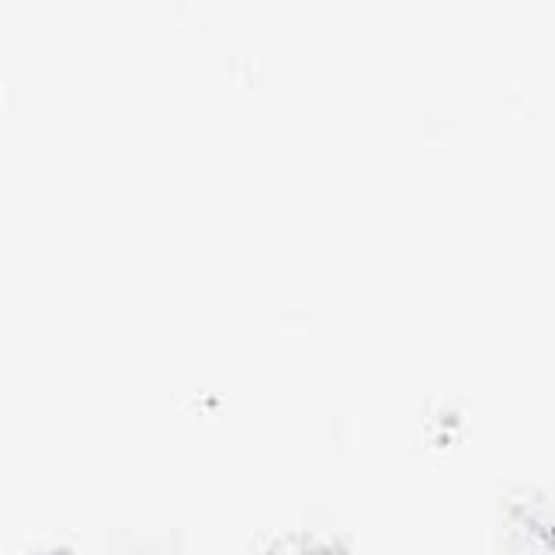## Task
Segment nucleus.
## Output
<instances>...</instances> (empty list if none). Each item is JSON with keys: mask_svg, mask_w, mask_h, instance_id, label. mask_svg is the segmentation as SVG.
I'll list each match as a JSON object with an SVG mask.
<instances>
[]
</instances>
